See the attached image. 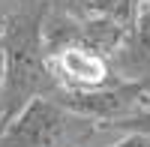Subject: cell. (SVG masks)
<instances>
[{"instance_id": "obj_5", "label": "cell", "mask_w": 150, "mask_h": 147, "mask_svg": "<svg viewBox=\"0 0 150 147\" xmlns=\"http://www.w3.org/2000/svg\"><path fill=\"white\" fill-rule=\"evenodd\" d=\"M129 27L120 24L108 15H99V12H84L78 18V45L90 48V51L102 54V57H114L129 39Z\"/></svg>"}, {"instance_id": "obj_1", "label": "cell", "mask_w": 150, "mask_h": 147, "mask_svg": "<svg viewBox=\"0 0 150 147\" xmlns=\"http://www.w3.org/2000/svg\"><path fill=\"white\" fill-rule=\"evenodd\" d=\"M45 12H48L45 0H18L6 24L0 27L6 57L3 93H0V129L27 102L39 96H54L57 90L45 66V39H42Z\"/></svg>"}, {"instance_id": "obj_11", "label": "cell", "mask_w": 150, "mask_h": 147, "mask_svg": "<svg viewBox=\"0 0 150 147\" xmlns=\"http://www.w3.org/2000/svg\"><path fill=\"white\" fill-rule=\"evenodd\" d=\"M3 75H6V57H3V39H0V93H3Z\"/></svg>"}, {"instance_id": "obj_6", "label": "cell", "mask_w": 150, "mask_h": 147, "mask_svg": "<svg viewBox=\"0 0 150 147\" xmlns=\"http://www.w3.org/2000/svg\"><path fill=\"white\" fill-rule=\"evenodd\" d=\"M141 9H144L141 0H87V3H84V12H99V15H108V18L120 21V24H126L129 30L135 27Z\"/></svg>"}, {"instance_id": "obj_8", "label": "cell", "mask_w": 150, "mask_h": 147, "mask_svg": "<svg viewBox=\"0 0 150 147\" xmlns=\"http://www.w3.org/2000/svg\"><path fill=\"white\" fill-rule=\"evenodd\" d=\"M108 147H150V135H141V132H126L120 141L108 144Z\"/></svg>"}, {"instance_id": "obj_2", "label": "cell", "mask_w": 150, "mask_h": 147, "mask_svg": "<svg viewBox=\"0 0 150 147\" xmlns=\"http://www.w3.org/2000/svg\"><path fill=\"white\" fill-rule=\"evenodd\" d=\"M90 132V120L63 108L51 96H39L0 129V147H75Z\"/></svg>"}, {"instance_id": "obj_7", "label": "cell", "mask_w": 150, "mask_h": 147, "mask_svg": "<svg viewBox=\"0 0 150 147\" xmlns=\"http://www.w3.org/2000/svg\"><path fill=\"white\" fill-rule=\"evenodd\" d=\"M111 129H123V132H141V135H150V111L147 114H132V117H123L108 123Z\"/></svg>"}, {"instance_id": "obj_3", "label": "cell", "mask_w": 150, "mask_h": 147, "mask_svg": "<svg viewBox=\"0 0 150 147\" xmlns=\"http://www.w3.org/2000/svg\"><path fill=\"white\" fill-rule=\"evenodd\" d=\"M45 66L57 90H69V93H90L120 84L111 60L84 45H66L60 51L45 54Z\"/></svg>"}, {"instance_id": "obj_10", "label": "cell", "mask_w": 150, "mask_h": 147, "mask_svg": "<svg viewBox=\"0 0 150 147\" xmlns=\"http://www.w3.org/2000/svg\"><path fill=\"white\" fill-rule=\"evenodd\" d=\"M15 3L18 0H0V27L6 24V18H9V12L15 9Z\"/></svg>"}, {"instance_id": "obj_12", "label": "cell", "mask_w": 150, "mask_h": 147, "mask_svg": "<svg viewBox=\"0 0 150 147\" xmlns=\"http://www.w3.org/2000/svg\"><path fill=\"white\" fill-rule=\"evenodd\" d=\"M141 3H147V6H150V0H141Z\"/></svg>"}, {"instance_id": "obj_4", "label": "cell", "mask_w": 150, "mask_h": 147, "mask_svg": "<svg viewBox=\"0 0 150 147\" xmlns=\"http://www.w3.org/2000/svg\"><path fill=\"white\" fill-rule=\"evenodd\" d=\"M120 81H150V6L141 9L126 45L111 57Z\"/></svg>"}, {"instance_id": "obj_9", "label": "cell", "mask_w": 150, "mask_h": 147, "mask_svg": "<svg viewBox=\"0 0 150 147\" xmlns=\"http://www.w3.org/2000/svg\"><path fill=\"white\" fill-rule=\"evenodd\" d=\"M48 6L54 9H66V12H78V15H84V3L87 0H45Z\"/></svg>"}]
</instances>
